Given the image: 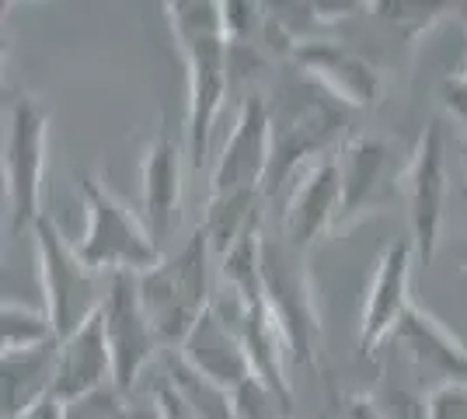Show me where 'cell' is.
Listing matches in <instances>:
<instances>
[{"label": "cell", "mask_w": 467, "mask_h": 419, "mask_svg": "<svg viewBox=\"0 0 467 419\" xmlns=\"http://www.w3.org/2000/svg\"><path fill=\"white\" fill-rule=\"evenodd\" d=\"M171 39L189 67V109H185V151H189V172L202 175L210 158V137L223 112V99L231 88V42H227V21L223 4L216 0H178L164 4Z\"/></svg>", "instance_id": "6da1fadb"}, {"label": "cell", "mask_w": 467, "mask_h": 419, "mask_svg": "<svg viewBox=\"0 0 467 419\" xmlns=\"http://www.w3.org/2000/svg\"><path fill=\"white\" fill-rule=\"evenodd\" d=\"M210 259H216L213 245L199 224L185 245H178L175 252H164L154 269L140 273V300L161 350H182L199 319L213 308Z\"/></svg>", "instance_id": "7a4b0ae2"}, {"label": "cell", "mask_w": 467, "mask_h": 419, "mask_svg": "<svg viewBox=\"0 0 467 419\" xmlns=\"http://www.w3.org/2000/svg\"><path fill=\"white\" fill-rule=\"evenodd\" d=\"M80 200L88 210L84 235L78 238V256L95 273H147L161 262L143 217H137L98 172H78Z\"/></svg>", "instance_id": "3957f363"}, {"label": "cell", "mask_w": 467, "mask_h": 419, "mask_svg": "<svg viewBox=\"0 0 467 419\" xmlns=\"http://www.w3.org/2000/svg\"><path fill=\"white\" fill-rule=\"evenodd\" d=\"M262 290H265V300L286 336L290 360L304 363V367H317L321 319H317L307 252H296L283 235L262 238Z\"/></svg>", "instance_id": "277c9868"}, {"label": "cell", "mask_w": 467, "mask_h": 419, "mask_svg": "<svg viewBox=\"0 0 467 419\" xmlns=\"http://www.w3.org/2000/svg\"><path fill=\"white\" fill-rule=\"evenodd\" d=\"M32 235H36V252H39L46 311L53 319L57 340L63 342L67 336H74L84 321L95 319L101 311L109 283L101 287V273H95L80 259L78 245L63 238V231L49 214H42L39 224L32 227Z\"/></svg>", "instance_id": "5b68a950"}, {"label": "cell", "mask_w": 467, "mask_h": 419, "mask_svg": "<svg viewBox=\"0 0 467 419\" xmlns=\"http://www.w3.org/2000/svg\"><path fill=\"white\" fill-rule=\"evenodd\" d=\"M46 147H49V109L36 95H15L7 109L4 137V182L11 206V235L32 231L42 210V179H46Z\"/></svg>", "instance_id": "8992f818"}, {"label": "cell", "mask_w": 467, "mask_h": 419, "mask_svg": "<svg viewBox=\"0 0 467 419\" xmlns=\"http://www.w3.org/2000/svg\"><path fill=\"white\" fill-rule=\"evenodd\" d=\"M273 164V112L262 95L241 101L234 130L210 175L206 200H265V179Z\"/></svg>", "instance_id": "52a82bcc"}, {"label": "cell", "mask_w": 467, "mask_h": 419, "mask_svg": "<svg viewBox=\"0 0 467 419\" xmlns=\"http://www.w3.org/2000/svg\"><path fill=\"white\" fill-rule=\"evenodd\" d=\"M401 193L409 203V238L415 245L419 262L436 259L443 217L450 196V168H447V126L432 120L411 151V161L401 175Z\"/></svg>", "instance_id": "ba28073f"}, {"label": "cell", "mask_w": 467, "mask_h": 419, "mask_svg": "<svg viewBox=\"0 0 467 419\" xmlns=\"http://www.w3.org/2000/svg\"><path fill=\"white\" fill-rule=\"evenodd\" d=\"M415 245L411 238H394L380 252L373 279L367 287L363 315H359V332H356V350L359 360H377L380 346L394 340L398 325L405 321L411 300V266H415Z\"/></svg>", "instance_id": "9c48e42d"}, {"label": "cell", "mask_w": 467, "mask_h": 419, "mask_svg": "<svg viewBox=\"0 0 467 419\" xmlns=\"http://www.w3.org/2000/svg\"><path fill=\"white\" fill-rule=\"evenodd\" d=\"M182 161H189L185 137H178L171 120L161 116L140 161V217L161 252H168V238L182 220Z\"/></svg>", "instance_id": "30bf717a"}, {"label": "cell", "mask_w": 467, "mask_h": 419, "mask_svg": "<svg viewBox=\"0 0 467 419\" xmlns=\"http://www.w3.org/2000/svg\"><path fill=\"white\" fill-rule=\"evenodd\" d=\"M105 315V332L116 360V388L122 395H133L143 367L150 363L161 342L150 329V319L140 300V273H112L109 277V294L101 304Z\"/></svg>", "instance_id": "8fae6325"}, {"label": "cell", "mask_w": 467, "mask_h": 419, "mask_svg": "<svg viewBox=\"0 0 467 419\" xmlns=\"http://www.w3.org/2000/svg\"><path fill=\"white\" fill-rule=\"evenodd\" d=\"M335 154L342 172V206H338L335 235H342L356 220L388 210L401 182L390 172V147L380 137L352 133L338 143Z\"/></svg>", "instance_id": "7c38bea8"}, {"label": "cell", "mask_w": 467, "mask_h": 419, "mask_svg": "<svg viewBox=\"0 0 467 419\" xmlns=\"http://www.w3.org/2000/svg\"><path fill=\"white\" fill-rule=\"evenodd\" d=\"M290 63L296 67L300 78L314 80L338 105H349V109H373L380 101V91H384L380 70L342 42L304 36L293 46Z\"/></svg>", "instance_id": "4fadbf2b"}, {"label": "cell", "mask_w": 467, "mask_h": 419, "mask_svg": "<svg viewBox=\"0 0 467 419\" xmlns=\"http://www.w3.org/2000/svg\"><path fill=\"white\" fill-rule=\"evenodd\" d=\"M338 130H342V112L325 99L304 101L296 112L286 116V122L273 120V164L265 179V200L275 196L296 172L328 158L331 147L338 143Z\"/></svg>", "instance_id": "5bb4252c"}, {"label": "cell", "mask_w": 467, "mask_h": 419, "mask_svg": "<svg viewBox=\"0 0 467 419\" xmlns=\"http://www.w3.org/2000/svg\"><path fill=\"white\" fill-rule=\"evenodd\" d=\"M338 206H342V172H338V154H328L307 164L300 179L293 182L290 200L279 220V235L296 252H311L317 238L335 235Z\"/></svg>", "instance_id": "9a60e30c"}, {"label": "cell", "mask_w": 467, "mask_h": 419, "mask_svg": "<svg viewBox=\"0 0 467 419\" xmlns=\"http://www.w3.org/2000/svg\"><path fill=\"white\" fill-rule=\"evenodd\" d=\"M112 384H116V360H112V346H109V332H105V315L98 311L74 336L59 342L53 395L63 405H74V402L88 399L101 388H112Z\"/></svg>", "instance_id": "2e32d148"}, {"label": "cell", "mask_w": 467, "mask_h": 419, "mask_svg": "<svg viewBox=\"0 0 467 419\" xmlns=\"http://www.w3.org/2000/svg\"><path fill=\"white\" fill-rule=\"evenodd\" d=\"M394 342L405 350L411 367L429 381V392L440 384H467V346L426 308L411 304L394 332Z\"/></svg>", "instance_id": "e0dca14e"}, {"label": "cell", "mask_w": 467, "mask_h": 419, "mask_svg": "<svg viewBox=\"0 0 467 419\" xmlns=\"http://www.w3.org/2000/svg\"><path fill=\"white\" fill-rule=\"evenodd\" d=\"M182 357L192 363L195 371H202L210 381L223 384L227 392H241L244 384L254 381L252 360L248 350L241 342V332L231 321V315L213 300V308L199 319V325L192 329V336L185 340V346L178 350Z\"/></svg>", "instance_id": "ac0fdd59"}, {"label": "cell", "mask_w": 467, "mask_h": 419, "mask_svg": "<svg viewBox=\"0 0 467 419\" xmlns=\"http://www.w3.org/2000/svg\"><path fill=\"white\" fill-rule=\"evenodd\" d=\"M59 342L36 346L25 353H4L0 374H4V419H21L32 413L42 399L53 395L57 384Z\"/></svg>", "instance_id": "d6986e66"}, {"label": "cell", "mask_w": 467, "mask_h": 419, "mask_svg": "<svg viewBox=\"0 0 467 419\" xmlns=\"http://www.w3.org/2000/svg\"><path fill=\"white\" fill-rule=\"evenodd\" d=\"M161 367H164V378L171 381V388L192 409L195 419H237L234 392L210 381L202 371H195L178 350H161Z\"/></svg>", "instance_id": "ffe728a7"}, {"label": "cell", "mask_w": 467, "mask_h": 419, "mask_svg": "<svg viewBox=\"0 0 467 419\" xmlns=\"http://www.w3.org/2000/svg\"><path fill=\"white\" fill-rule=\"evenodd\" d=\"M0 321H4V353H25V350H36V346L59 342L46 308H32L25 300L4 298Z\"/></svg>", "instance_id": "44dd1931"}, {"label": "cell", "mask_w": 467, "mask_h": 419, "mask_svg": "<svg viewBox=\"0 0 467 419\" xmlns=\"http://www.w3.org/2000/svg\"><path fill=\"white\" fill-rule=\"evenodd\" d=\"M67 419H161L154 399L147 405H130V395H122L116 384L101 388L88 399L67 405Z\"/></svg>", "instance_id": "7402d4cb"}, {"label": "cell", "mask_w": 467, "mask_h": 419, "mask_svg": "<svg viewBox=\"0 0 467 419\" xmlns=\"http://www.w3.org/2000/svg\"><path fill=\"white\" fill-rule=\"evenodd\" d=\"M380 11H388L384 18L390 25H398L405 32V39H415L422 36L426 28H432L440 18H447V11L453 15L457 4H377Z\"/></svg>", "instance_id": "603a6c76"}, {"label": "cell", "mask_w": 467, "mask_h": 419, "mask_svg": "<svg viewBox=\"0 0 467 419\" xmlns=\"http://www.w3.org/2000/svg\"><path fill=\"white\" fill-rule=\"evenodd\" d=\"M234 402H237V419H290L293 416L290 409L275 399L269 388H262L258 381L244 384V388L234 395Z\"/></svg>", "instance_id": "cb8c5ba5"}, {"label": "cell", "mask_w": 467, "mask_h": 419, "mask_svg": "<svg viewBox=\"0 0 467 419\" xmlns=\"http://www.w3.org/2000/svg\"><path fill=\"white\" fill-rule=\"evenodd\" d=\"M429 419H467V384H440L426 392Z\"/></svg>", "instance_id": "d4e9b609"}, {"label": "cell", "mask_w": 467, "mask_h": 419, "mask_svg": "<svg viewBox=\"0 0 467 419\" xmlns=\"http://www.w3.org/2000/svg\"><path fill=\"white\" fill-rule=\"evenodd\" d=\"M384 419H429L426 395H415L409 388H388L384 395H377Z\"/></svg>", "instance_id": "484cf974"}, {"label": "cell", "mask_w": 467, "mask_h": 419, "mask_svg": "<svg viewBox=\"0 0 467 419\" xmlns=\"http://www.w3.org/2000/svg\"><path fill=\"white\" fill-rule=\"evenodd\" d=\"M440 101H443L450 120L467 133V74L464 70L443 78V84H440Z\"/></svg>", "instance_id": "4316f807"}, {"label": "cell", "mask_w": 467, "mask_h": 419, "mask_svg": "<svg viewBox=\"0 0 467 419\" xmlns=\"http://www.w3.org/2000/svg\"><path fill=\"white\" fill-rule=\"evenodd\" d=\"M150 399H154L157 416H161V419H195L192 409L185 405V399H182L175 388H171V381L164 378V374L154 381V388H150Z\"/></svg>", "instance_id": "83f0119b"}, {"label": "cell", "mask_w": 467, "mask_h": 419, "mask_svg": "<svg viewBox=\"0 0 467 419\" xmlns=\"http://www.w3.org/2000/svg\"><path fill=\"white\" fill-rule=\"evenodd\" d=\"M331 416L335 419H384V413H380L377 395L356 392V395H346V399H335Z\"/></svg>", "instance_id": "f1b7e54d"}, {"label": "cell", "mask_w": 467, "mask_h": 419, "mask_svg": "<svg viewBox=\"0 0 467 419\" xmlns=\"http://www.w3.org/2000/svg\"><path fill=\"white\" fill-rule=\"evenodd\" d=\"M21 419H67V405L57 395H49V399H42L32 413H25Z\"/></svg>", "instance_id": "f546056e"}]
</instances>
